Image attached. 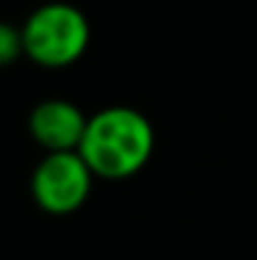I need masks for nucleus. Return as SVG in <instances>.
Here are the masks:
<instances>
[{"label":"nucleus","instance_id":"1","mask_svg":"<svg viewBox=\"0 0 257 260\" xmlns=\"http://www.w3.org/2000/svg\"><path fill=\"white\" fill-rule=\"evenodd\" d=\"M155 130L141 111L130 105H108L89 116L81 139V158L100 180H127L152 158Z\"/></svg>","mask_w":257,"mask_h":260},{"label":"nucleus","instance_id":"3","mask_svg":"<svg viewBox=\"0 0 257 260\" xmlns=\"http://www.w3.org/2000/svg\"><path fill=\"white\" fill-rule=\"evenodd\" d=\"M94 185V172L81 152H45L30 175V197L45 213L69 216L86 205Z\"/></svg>","mask_w":257,"mask_h":260},{"label":"nucleus","instance_id":"2","mask_svg":"<svg viewBox=\"0 0 257 260\" xmlns=\"http://www.w3.org/2000/svg\"><path fill=\"white\" fill-rule=\"evenodd\" d=\"M91 39L89 20L72 3H45L33 9L22 22V47L42 70H66L83 58Z\"/></svg>","mask_w":257,"mask_h":260},{"label":"nucleus","instance_id":"5","mask_svg":"<svg viewBox=\"0 0 257 260\" xmlns=\"http://www.w3.org/2000/svg\"><path fill=\"white\" fill-rule=\"evenodd\" d=\"M22 55H25V47H22V28L0 22V70L17 64Z\"/></svg>","mask_w":257,"mask_h":260},{"label":"nucleus","instance_id":"4","mask_svg":"<svg viewBox=\"0 0 257 260\" xmlns=\"http://www.w3.org/2000/svg\"><path fill=\"white\" fill-rule=\"evenodd\" d=\"M89 125V116L75 103L50 97L30 108L28 133L45 152H75Z\"/></svg>","mask_w":257,"mask_h":260}]
</instances>
